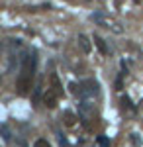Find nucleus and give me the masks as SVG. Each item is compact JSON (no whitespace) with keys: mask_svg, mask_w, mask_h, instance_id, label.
I'll list each match as a JSON object with an SVG mask.
<instances>
[{"mask_svg":"<svg viewBox=\"0 0 143 147\" xmlns=\"http://www.w3.org/2000/svg\"><path fill=\"white\" fill-rule=\"evenodd\" d=\"M92 41H94V45L98 47V51L102 53V55H106V53H108V47H106V41H104V39H102L100 35H94V37H92Z\"/></svg>","mask_w":143,"mask_h":147,"instance_id":"423d86ee","label":"nucleus"},{"mask_svg":"<svg viewBox=\"0 0 143 147\" xmlns=\"http://www.w3.org/2000/svg\"><path fill=\"white\" fill-rule=\"evenodd\" d=\"M133 4H141V0H132Z\"/></svg>","mask_w":143,"mask_h":147,"instance_id":"a211bd4d","label":"nucleus"},{"mask_svg":"<svg viewBox=\"0 0 143 147\" xmlns=\"http://www.w3.org/2000/svg\"><path fill=\"white\" fill-rule=\"evenodd\" d=\"M69 88H71V92H73V94H80V90H82L77 82H71V84H69Z\"/></svg>","mask_w":143,"mask_h":147,"instance_id":"f8f14e48","label":"nucleus"},{"mask_svg":"<svg viewBox=\"0 0 143 147\" xmlns=\"http://www.w3.org/2000/svg\"><path fill=\"white\" fill-rule=\"evenodd\" d=\"M16 147H26V143H24V141H18V143H16Z\"/></svg>","mask_w":143,"mask_h":147,"instance_id":"dca6fc26","label":"nucleus"},{"mask_svg":"<svg viewBox=\"0 0 143 147\" xmlns=\"http://www.w3.org/2000/svg\"><path fill=\"white\" fill-rule=\"evenodd\" d=\"M98 143H100V147H110L108 137H104V136H98Z\"/></svg>","mask_w":143,"mask_h":147,"instance_id":"ddd939ff","label":"nucleus"},{"mask_svg":"<svg viewBox=\"0 0 143 147\" xmlns=\"http://www.w3.org/2000/svg\"><path fill=\"white\" fill-rule=\"evenodd\" d=\"M51 88H53L59 96L63 94V86H61V82H59V77H57V75H51Z\"/></svg>","mask_w":143,"mask_h":147,"instance_id":"6e6552de","label":"nucleus"},{"mask_svg":"<svg viewBox=\"0 0 143 147\" xmlns=\"http://www.w3.org/2000/svg\"><path fill=\"white\" fill-rule=\"evenodd\" d=\"M121 108H123V110H127V112H135L132 100H130L127 96H121Z\"/></svg>","mask_w":143,"mask_h":147,"instance_id":"1a4fd4ad","label":"nucleus"},{"mask_svg":"<svg viewBox=\"0 0 143 147\" xmlns=\"http://www.w3.org/2000/svg\"><path fill=\"white\" fill-rule=\"evenodd\" d=\"M0 129H2V139L8 143V141H10V137H12V136H10V129H8V125L2 124V127H0Z\"/></svg>","mask_w":143,"mask_h":147,"instance_id":"9d476101","label":"nucleus"},{"mask_svg":"<svg viewBox=\"0 0 143 147\" xmlns=\"http://www.w3.org/2000/svg\"><path fill=\"white\" fill-rule=\"evenodd\" d=\"M132 143L135 147H141V139H139V136H137V134H132Z\"/></svg>","mask_w":143,"mask_h":147,"instance_id":"2eb2a0df","label":"nucleus"},{"mask_svg":"<svg viewBox=\"0 0 143 147\" xmlns=\"http://www.w3.org/2000/svg\"><path fill=\"white\" fill-rule=\"evenodd\" d=\"M77 41H78V47L82 49V53H90V49H92V45H90V39H88L86 35H84V34H78Z\"/></svg>","mask_w":143,"mask_h":147,"instance_id":"39448f33","label":"nucleus"},{"mask_svg":"<svg viewBox=\"0 0 143 147\" xmlns=\"http://www.w3.org/2000/svg\"><path fill=\"white\" fill-rule=\"evenodd\" d=\"M77 120H78V118L71 112V110H67V112L63 114V122H65V125H69V127H73V125L77 124Z\"/></svg>","mask_w":143,"mask_h":147,"instance_id":"0eeeda50","label":"nucleus"},{"mask_svg":"<svg viewBox=\"0 0 143 147\" xmlns=\"http://www.w3.org/2000/svg\"><path fill=\"white\" fill-rule=\"evenodd\" d=\"M33 147H51V145H49L47 139H37V141L33 143Z\"/></svg>","mask_w":143,"mask_h":147,"instance_id":"4468645a","label":"nucleus"},{"mask_svg":"<svg viewBox=\"0 0 143 147\" xmlns=\"http://www.w3.org/2000/svg\"><path fill=\"white\" fill-rule=\"evenodd\" d=\"M123 75H125V73H121L120 77L116 79V90H121V88H123Z\"/></svg>","mask_w":143,"mask_h":147,"instance_id":"9b49d317","label":"nucleus"},{"mask_svg":"<svg viewBox=\"0 0 143 147\" xmlns=\"http://www.w3.org/2000/svg\"><path fill=\"white\" fill-rule=\"evenodd\" d=\"M80 94H82V96H96V94H98V84H96L94 80H86V82L82 84Z\"/></svg>","mask_w":143,"mask_h":147,"instance_id":"7ed1b4c3","label":"nucleus"},{"mask_svg":"<svg viewBox=\"0 0 143 147\" xmlns=\"http://www.w3.org/2000/svg\"><path fill=\"white\" fill-rule=\"evenodd\" d=\"M57 96H59V94H57L53 88H51V90H47L43 94V104L47 106V108H55V106H57Z\"/></svg>","mask_w":143,"mask_h":147,"instance_id":"20e7f679","label":"nucleus"},{"mask_svg":"<svg viewBox=\"0 0 143 147\" xmlns=\"http://www.w3.org/2000/svg\"><path fill=\"white\" fill-rule=\"evenodd\" d=\"M30 88H32V77L28 75H20L18 80H16V90L20 96H28L30 94Z\"/></svg>","mask_w":143,"mask_h":147,"instance_id":"f257e3e1","label":"nucleus"},{"mask_svg":"<svg viewBox=\"0 0 143 147\" xmlns=\"http://www.w3.org/2000/svg\"><path fill=\"white\" fill-rule=\"evenodd\" d=\"M139 108H141V110H143V98H141V100H139Z\"/></svg>","mask_w":143,"mask_h":147,"instance_id":"f3484780","label":"nucleus"},{"mask_svg":"<svg viewBox=\"0 0 143 147\" xmlns=\"http://www.w3.org/2000/svg\"><path fill=\"white\" fill-rule=\"evenodd\" d=\"M33 71H35V53L32 55H26L22 61V75L33 77Z\"/></svg>","mask_w":143,"mask_h":147,"instance_id":"f03ea898","label":"nucleus"}]
</instances>
